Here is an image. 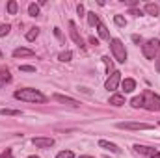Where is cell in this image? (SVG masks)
<instances>
[{"label": "cell", "mask_w": 160, "mask_h": 158, "mask_svg": "<svg viewBox=\"0 0 160 158\" xmlns=\"http://www.w3.org/2000/svg\"><path fill=\"white\" fill-rule=\"evenodd\" d=\"M121 87H123V91H125V93H132V91L136 89V80L125 78L123 82H121Z\"/></svg>", "instance_id": "cell-11"}, {"label": "cell", "mask_w": 160, "mask_h": 158, "mask_svg": "<svg viewBox=\"0 0 160 158\" xmlns=\"http://www.w3.org/2000/svg\"><path fill=\"white\" fill-rule=\"evenodd\" d=\"M77 11H78V15H84V6H82V4L77 6Z\"/></svg>", "instance_id": "cell-33"}, {"label": "cell", "mask_w": 160, "mask_h": 158, "mask_svg": "<svg viewBox=\"0 0 160 158\" xmlns=\"http://www.w3.org/2000/svg\"><path fill=\"white\" fill-rule=\"evenodd\" d=\"M110 104L119 108V106H123V104H125V97H123V95H119V93L112 95V97H110Z\"/></svg>", "instance_id": "cell-15"}, {"label": "cell", "mask_w": 160, "mask_h": 158, "mask_svg": "<svg viewBox=\"0 0 160 158\" xmlns=\"http://www.w3.org/2000/svg\"><path fill=\"white\" fill-rule=\"evenodd\" d=\"M56 158H75V155H73V151H62L56 155Z\"/></svg>", "instance_id": "cell-27"}, {"label": "cell", "mask_w": 160, "mask_h": 158, "mask_svg": "<svg viewBox=\"0 0 160 158\" xmlns=\"http://www.w3.org/2000/svg\"><path fill=\"white\" fill-rule=\"evenodd\" d=\"M99 145H101L102 149H108L110 153H116V155H119V153H121V149L116 145V143H110V141H106V140H101V141H99Z\"/></svg>", "instance_id": "cell-12"}, {"label": "cell", "mask_w": 160, "mask_h": 158, "mask_svg": "<svg viewBox=\"0 0 160 158\" xmlns=\"http://www.w3.org/2000/svg\"><path fill=\"white\" fill-rule=\"evenodd\" d=\"M132 41H134V43H140L142 39H140V36H132Z\"/></svg>", "instance_id": "cell-36"}, {"label": "cell", "mask_w": 160, "mask_h": 158, "mask_svg": "<svg viewBox=\"0 0 160 158\" xmlns=\"http://www.w3.org/2000/svg\"><path fill=\"white\" fill-rule=\"evenodd\" d=\"M54 101H58V102H62V104H67V106H73V108L80 106L78 101H75V99H71V97H65V95H60V93L54 95Z\"/></svg>", "instance_id": "cell-10"}, {"label": "cell", "mask_w": 160, "mask_h": 158, "mask_svg": "<svg viewBox=\"0 0 160 158\" xmlns=\"http://www.w3.org/2000/svg\"><path fill=\"white\" fill-rule=\"evenodd\" d=\"M102 62H104V65H106V69H108V73H110V71L114 73V63L110 62V58H108V56H104V58H102Z\"/></svg>", "instance_id": "cell-28"}, {"label": "cell", "mask_w": 160, "mask_h": 158, "mask_svg": "<svg viewBox=\"0 0 160 158\" xmlns=\"http://www.w3.org/2000/svg\"><path fill=\"white\" fill-rule=\"evenodd\" d=\"M0 158H13V153H11V149H6V151L0 155Z\"/></svg>", "instance_id": "cell-30"}, {"label": "cell", "mask_w": 160, "mask_h": 158, "mask_svg": "<svg viewBox=\"0 0 160 158\" xmlns=\"http://www.w3.org/2000/svg\"><path fill=\"white\" fill-rule=\"evenodd\" d=\"M9 30H11V26H9V24H0V37L8 36V34H9Z\"/></svg>", "instance_id": "cell-26"}, {"label": "cell", "mask_w": 160, "mask_h": 158, "mask_svg": "<svg viewBox=\"0 0 160 158\" xmlns=\"http://www.w3.org/2000/svg\"><path fill=\"white\" fill-rule=\"evenodd\" d=\"M142 101H143V106L142 108H145L149 112H160V97L155 95L153 91L145 89L143 95H142Z\"/></svg>", "instance_id": "cell-2"}, {"label": "cell", "mask_w": 160, "mask_h": 158, "mask_svg": "<svg viewBox=\"0 0 160 158\" xmlns=\"http://www.w3.org/2000/svg\"><path fill=\"white\" fill-rule=\"evenodd\" d=\"M158 54H160V50H158Z\"/></svg>", "instance_id": "cell-41"}, {"label": "cell", "mask_w": 160, "mask_h": 158, "mask_svg": "<svg viewBox=\"0 0 160 158\" xmlns=\"http://www.w3.org/2000/svg\"><path fill=\"white\" fill-rule=\"evenodd\" d=\"M119 82H121V73H119V71H114V73L108 77L106 84H104V87H106L108 91H114V89H118Z\"/></svg>", "instance_id": "cell-6"}, {"label": "cell", "mask_w": 160, "mask_h": 158, "mask_svg": "<svg viewBox=\"0 0 160 158\" xmlns=\"http://www.w3.org/2000/svg\"><path fill=\"white\" fill-rule=\"evenodd\" d=\"M28 13H30L32 17H38V15H39V6H38V4H30V6H28Z\"/></svg>", "instance_id": "cell-23"}, {"label": "cell", "mask_w": 160, "mask_h": 158, "mask_svg": "<svg viewBox=\"0 0 160 158\" xmlns=\"http://www.w3.org/2000/svg\"><path fill=\"white\" fill-rule=\"evenodd\" d=\"M26 56H34V50L22 48V47H19V48L13 50V58H26Z\"/></svg>", "instance_id": "cell-13"}, {"label": "cell", "mask_w": 160, "mask_h": 158, "mask_svg": "<svg viewBox=\"0 0 160 158\" xmlns=\"http://www.w3.org/2000/svg\"><path fill=\"white\" fill-rule=\"evenodd\" d=\"M0 58H2V52H0Z\"/></svg>", "instance_id": "cell-40"}, {"label": "cell", "mask_w": 160, "mask_h": 158, "mask_svg": "<svg viewBox=\"0 0 160 158\" xmlns=\"http://www.w3.org/2000/svg\"><path fill=\"white\" fill-rule=\"evenodd\" d=\"M71 58H73V52H71V50H65V52H62V54L58 56L60 62H71Z\"/></svg>", "instance_id": "cell-20"}, {"label": "cell", "mask_w": 160, "mask_h": 158, "mask_svg": "<svg viewBox=\"0 0 160 158\" xmlns=\"http://www.w3.org/2000/svg\"><path fill=\"white\" fill-rule=\"evenodd\" d=\"M149 158H160V153H157V155H155V156H149Z\"/></svg>", "instance_id": "cell-37"}, {"label": "cell", "mask_w": 160, "mask_h": 158, "mask_svg": "<svg viewBox=\"0 0 160 158\" xmlns=\"http://www.w3.org/2000/svg\"><path fill=\"white\" fill-rule=\"evenodd\" d=\"M69 34H71V37H73V41L78 45V47H82L84 48V41H82V37H80L78 30H77V24L73 22V21H69Z\"/></svg>", "instance_id": "cell-8"}, {"label": "cell", "mask_w": 160, "mask_h": 158, "mask_svg": "<svg viewBox=\"0 0 160 158\" xmlns=\"http://www.w3.org/2000/svg\"><path fill=\"white\" fill-rule=\"evenodd\" d=\"M134 151L138 153V155H143V156H155L158 151L157 149H153V147H147V145H134Z\"/></svg>", "instance_id": "cell-9"}, {"label": "cell", "mask_w": 160, "mask_h": 158, "mask_svg": "<svg viewBox=\"0 0 160 158\" xmlns=\"http://www.w3.org/2000/svg\"><path fill=\"white\" fill-rule=\"evenodd\" d=\"M0 116H21V110H11V108H0Z\"/></svg>", "instance_id": "cell-19"}, {"label": "cell", "mask_w": 160, "mask_h": 158, "mask_svg": "<svg viewBox=\"0 0 160 158\" xmlns=\"http://www.w3.org/2000/svg\"><path fill=\"white\" fill-rule=\"evenodd\" d=\"M15 99L19 101H24V102H45L47 97L39 93L38 89H32V87H24V89H17L15 91Z\"/></svg>", "instance_id": "cell-1"}, {"label": "cell", "mask_w": 160, "mask_h": 158, "mask_svg": "<svg viewBox=\"0 0 160 158\" xmlns=\"http://www.w3.org/2000/svg\"><path fill=\"white\" fill-rule=\"evenodd\" d=\"M54 36H56V37H62V32H60L58 28H54Z\"/></svg>", "instance_id": "cell-35"}, {"label": "cell", "mask_w": 160, "mask_h": 158, "mask_svg": "<svg viewBox=\"0 0 160 158\" xmlns=\"http://www.w3.org/2000/svg\"><path fill=\"white\" fill-rule=\"evenodd\" d=\"M9 82H11V75H9V71L4 69V67H0V87H4V86L9 84Z\"/></svg>", "instance_id": "cell-14"}, {"label": "cell", "mask_w": 160, "mask_h": 158, "mask_svg": "<svg viewBox=\"0 0 160 158\" xmlns=\"http://www.w3.org/2000/svg\"><path fill=\"white\" fill-rule=\"evenodd\" d=\"M114 22H116L119 28H125V26H127V21H125L123 15H116V17H114Z\"/></svg>", "instance_id": "cell-24"}, {"label": "cell", "mask_w": 160, "mask_h": 158, "mask_svg": "<svg viewBox=\"0 0 160 158\" xmlns=\"http://www.w3.org/2000/svg\"><path fill=\"white\" fill-rule=\"evenodd\" d=\"M110 50H112L114 58H116L119 63H125V62H127V50H125V45L121 43V39H118V37L110 39Z\"/></svg>", "instance_id": "cell-3"}, {"label": "cell", "mask_w": 160, "mask_h": 158, "mask_svg": "<svg viewBox=\"0 0 160 158\" xmlns=\"http://www.w3.org/2000/svg\"><path fill=\"white\" fill-rule=\"evenodd\" d=\"M89 43H91V45H99V39H95V37H89Z\"/></svg>", "instance_id": "cell-34"}, {"label": "cell", "mask_w": 160, "mask_h": 158, "mask_svg": "<svg viewBox=\"0 0 160 158\" xmlns=\"http://www.w3.org/2000/svg\"><path fill=\"white\" fill-rule=\"evenodd\" d=\"M130 104H132V108H142V106H143V101H142V95H140V97H134V99L130 101Z\"/></svg>", "instance_id": "cell-25"}, {"label": "cell", "mask_w": 160, "mask_h": 158, "mask_svg": "<svg viewBox=\"0 0 160 158\" xmlns=\"http://www.w3.org/2000/svg\"><path fill=\"white\" fill-rule=\"evenodd\" d=\"M78 158H93V156H86V155H82V156H78Z\"/></svg>", "instance_id": "cell-38"}, {"label": "cell", "mask_w": 160, "mask_h": 158, "mask_svg": "<svg viewBox=\"0 0 160 158\" xmlns=\"http://www.w3.org/2000/svg\"><path fill=\"white\" fill-rule=\"evenodd\" d=\"M118 128H125V130H151L155 128L149 123H118Z\"/></svg>", "instance_id": "cell-5"}, {"label": "cell", "mask_w": 160, "mask_h": 158, "mask_svg": "<svg viewBox=\"0 0 160 158\" xmlns=\"http://www.w3.org/2000/svg\"><path fill=\"white\" fill-rule=\"evenodd\" d=\"M149 15H158L160 13V7L157 6V4H145V7H143Z\"/></svg>", "instance_id": "cell-17"}, {"label": "cell", "mask_w": 160, "mask_h": 158, "mask_svg": "<svg viewBox=\"0 0 160 158\" xmlns=\"http://www.w3.org/2000/svg\"><path fill=\"white\" fill-rule=\"evenodd\" d=\"M28 158H39V156H36V155H34V156H28Z\"/></svg>", "instance_id": "cell-39"}, {"label": "cell", "mask_w": 160, "mask_h": 158, "mask_svg": "<svg viewBox=\"0 0 160 158\" xmlns=\"http://www.w3.org/2000/svg\"><path fill=\"white\" fill-rule=\"evenodd\" d=\"M19 69H21L22 73H34V71H36V67H32V65H21Z\"/></svg>", "instance_id": "cell-29"}, {"label": "cell", "mask_w": 160, "mask_h": 158, "mask_svg": "<svg viewBox=\"0 0 160 158\" xmlns=\"http://www.w3.org/2000/svg\"><path fill=\"white\" fill-rule=\"evenodd\" d=\"M97 30H99V36H101V39H106L110 41V34H108V30H106V26L99 21V24H97Z\"/></svg>", "instance_id": "cell-16"}, {"label": "cell", "mask_w": 160, "mask_h": 158, "mask_svg": "<svg viewBox=\"0 0 160 158\" xmlns=\"http://www.w3.org/2000/svg\"><path fill=\"white\" fill-rule=\"evenodd\" d=\"M130 13H132V15H143L142 9H130Z\"/></svg>", "instance_id": "cell-32"}, {"label": "cell", "mask_w": 160, "mask_h": 158, "mask_svg": "<svg viewBox=\"0 0 160 158\" xmlns=\"http://www.w3.org/2000/svg\"><path fill=\"white\" fill-rule=\"evenodd\" d=\"M155 63H157V71L160 73V54L157 56V58H155Z\"/></svg>", "instance_id": "cell-31"}, {"label": "cell", "mask_w": 160, "mask_h": 158, "mask_svg": "<svg viewBox=\"0 0 160 158\" xmlns=\"http://www.w3.org/2000/svg\"><path fill=\"white\" fill-rule=\"evenodd\" d=\"M158 50H160V41L158 39H149L143 47H142V52L147 60H155L158 56Z\"/></svg>", "instance_id": "cell-4"}, {"label": "cell", "mask_w": 160, "mask_h": 158, "mask_svg": "<svg viewBox=\"0 0 160 158\" xmlns=\"http://www.w3.org/2000/svg\"><path fill=\"white\" fill-rule=\"evenodd\" d=\"M17 9H19V6H17V2H15V0H11V2H8V13H11V15H15V13H17Z\"/></svg>", "instance_id": "cell-22"}, {"label": "cell", "mask_w": 160, "mask_h": 158, "mask_svg": "<svg viewBox=\"0 0 160 158\" xmlns=\"http://www.w3.org/2000/svg\"><path fill=\"white\" fill-rule=\"evenodd\" d=\"M88 22H89V26H97L99 24V17L95 15V11H89L88 13Z\"/></svg>", "instance_id": "cell-18"}, {"label": "cell", "mask_w": 160, "mask_h": 158, "mask_svg": "<svg viewBox=\"0 0 160 158\" xmlns=\"http://www.w3.org/2000/svg\"><path fill=\"white\" fill-rule=\"evenodd\" d=\"M32 143H34L36 147H39V149H48V147L54 145V140H52V138H45V136H38V138L32 140Z\"/></svg>", "instance_id": "cell-7"}, {"label": "cell", "mask_w": 160, "mask_h": 158, "mask_svg": "<svg viewBox=\"0 0 160 158\" xmlns=\"http://www.w3.org/2000/svg\"><path fill=\"white\" fill-rule=\"evenodd\" d=\"M38 36H39V28H30V32L26 34V39H28V41H34Z\"/></svg>", "instance_id": "cell-21"}]
</instances>
